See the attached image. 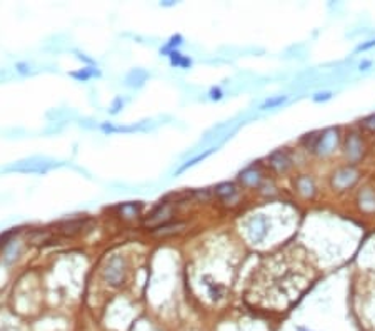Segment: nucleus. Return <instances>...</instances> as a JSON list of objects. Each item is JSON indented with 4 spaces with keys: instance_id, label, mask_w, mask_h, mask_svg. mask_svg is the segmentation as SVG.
<instances>
[{
    "instance_id": "f257e3e1",
    "label": "nucleus",
    "mask_w": 375,
    "mask_h": 331,
    "mask_svg": "<svg viewBox=\"0 0 375 331\" xmlns=\"http://www.w3.org/2000/svg\"><path fill=\"white\" fill-rule=\"evenodd\" d=\"M59 166L53 159H48V158H40V156H34V158H27V159H22V161H17L14 162L12 166L5 167L4 171L7 172H30V174H42V172H47L48 169H52V167Z\"/></svg>"
},
{
    "instance_id": "f03ea898",
    "label": "nucleus",
    "mask_w": 375,
    "mask_h": 331,
    "mask_svg": "<svg viewBox=\"0 0 375 331\" xmlns=\"http://www.w3.org/2000/svg\"><path fill=\"white\" fill-rule=\"evenodd\" d=\"M337 141H338L337 131L335 129H329V131H325L324 134H320V136L315 137V142H313L312 149L319 150L320 154H327L337 146Z\"/></svg>"
},
{
    "instance_id": "7ed1b4c3",
    "label": "nucleus",
    "mask_w": 375,
    "mask_h": 331,
    "mask_svg": "<svg viewBox=\"0 0 375 331\" xmlns=\"http://www.w3.org/2000/svg\"><path fill=\"white\" fill-rule=\"evenodd\" d=\"M247 230H249V236L253 243H260V241L265 239V236H267V233H269V222L265 218H262V216H255V218L250 219Z\"/></svg>"
},
{
    "instance_id": "20e7f679",
    "label": "nucleus",
    "mask_w": 375,
    "mask_h": 331,
    "mask_svg": "<svg viewBox=\"0 0 375 331\" xmlns=\"http://www.w3.org/2000/svg\"><path fill=\"white\" fill-rule=\"evenodd\" d=\"M124 260L112 258L105 268V279L112 285H120L124 281Z\"/></svg>"
},
{
    "instance_id": "39448f33",
    "label": "nucleus",
    "mask_w": 375,
    "mask_h": 331,
    "mask_svg": "<svg viewBox=\"0 0 375 331\" xmlns=\"http://www.w3.org/2000/svg\"><path fill=\"white\" fill-rule=\"evenodd\" d=\"M355 179H357V172L354 169H350V167H345V169H340L335 174L334 179H332V184H334L335 188L343 189L352 184Z\"/></svg>"
},
{
    "instance_id": "423d86ee",
    "label": "nucleus",
    "mask_w": 375,
    "mask_h": 331,
    "mask_svg": "<svg viewBox=\"0 0 375 331\" xmlns=\"http://www.w3.org/2000/svg\"><path fill=\"white\" fill-rule=\"evenodd\" d=\"M269 161H270V166L275 167L277 171H287L290 164H292V161H290L285 150H275V152H272Z\"/></svg>"
},
{
    "instance_id": "0eeeda50",
    "label": "nucleus",
    "mask_w": 375,
    "mask_h": 331,
    "mask_svg": "<svg viewBox=\"0 0 375 331\" xmlns=\"http://www.w3.org/2000/svg\"><path fill=\"white\" fill-rule=\"evenodd\" d=\"M147 77H149V74L145 70L134 69L132 72H129V75H127V79H125V84L130 87H140L142 84L147 81Z\"/></svg>"
},
{
    "instance_id": "6e6552de",
    "label": "nucleus",
    "mask_w": 375,
    "mask_h": 331,
    "mask_svg": "<svg viewBox=\"0 0 375 331\" xmlns=\"http://www.w3.org/2000/svg\"><path fill=\"white\" fill-rule=\"evenodd\" d=\"M214 150H217V146H212V147H209L207 150H204V152H200V154H197L195 158H192L190 161H187L184 166H180L179 169H177V174H180V172H184V171H187L189 169V167H192V166H195L197 162H200V161H204L205 158H209V156L214 152Z\"/></svg>"
},
{
    "instance_id": "1a4fd4ad",
    "label": "nucleus",
    "mask_w": 375,
    "mask_h": 331,
    "mask_svg": "<svg viewBox=\"0 0 375 331\" xmlns=\"http://www.w3.org/2000/svg\"><path fill=\"white\" fill-rule=\"evenodd\" d=\"M347 154L354 159H357L362 154V142L355 134H352L347 139Z\"/></svg>"
},
{
    "instance_id": "9d476101",
    "label": "nucleus",
    "mask_w": 375,
    "mask_h": 331,
    "mask_svg": "<svg viewBox=\"0 0 375 331\" xmlns=\"http://www.w3.org/2000/svg\"><path fill=\"white\" fill-rule=\"evenodd\" d=\"M168 57H170V62L174 67H182V69H189L192 65V60L189 57H184L182 54H180L179 50L175 52H170L168 54Z\"/></svg>"
},
{
    "instance_id": "9b49d317",
    "label": "nucleus",
    "mask_w": 375,
    "mask_h": 331,
    "mask_svg": "<svg viewBox=\"0 0 375 331\" xmlns=\"http://www.w3.org/2000/svg\"><path fill=\"white\" fill-rule=\"evenodd\" d=\"M168 216H170V208H168L167 204H164V206H160L157 211H154V214L150 216V221H147V224H157V222L168 219Z\"/></svg>"
},
{
    "instance_id": "f8f14e48",
    "label": "nucleus",
    "mask_w": 375,
    "mask_h": 331,
    "mask_svg": "<svg viewBox=\"0 0 375 331\" xmlns=\"http://www.w3.org/2000/svg\"><path fill=\"white\" fill-rule=\"evenodd\" d=\"M297 188H299V191L304 196H312L313 194V189H315V186H313V181L310 177L304 176V177H300L297 181Z\"/></svg>"
},
{
    "instance_id": "ddd939ff",
    "label": "nucleus",
    "mask_w": 375,
    "mask_h": 331,
    "mask_svg": "<svg viewBox=\"0 0 375 331\" xmlns=\"http://www.w3.org/2000/svg\"><path fill=\"white\" fill-rule=\"evenodd\" d=\"M240 181L249 186H253L260 181V172L257 169H252V167L250 169H245L244 172H240Z\"/></svg>"
},
{
    "instance_id": "4468645a",
    "label": "nucleus",
    "mask_w": 375,
    "mask_h": 331,
    "mask_svg": "<svg viewBox=\"0 0 375 331\" xmlns=\"http://www.w3.org/2000/svg\"><path fill=\"white\" fill-rule=\"evenodd\" d=\"M215 194L223 197V199H228V197H232L235 194V186L230 184V183H223V184H219L215 188Z\"/></svg>"
},
{
    "instance_id": "2eb2a0df",
    "label": "nucleus",
    "mask_w": 375,
    "mask_h": 331,
    "mask_svg": "<svg viewBox=\"0 0 375 331\" xmlns=\"http://www.w3.org/2000/svg\"><path fill=\"white\" fill-rule=\"evenodd\" d=\"M83 219H72V221H67V222H62V224H60V227H62V231L64 233H74V231H78V230H82V226H83Z\"/></svg>"
},
{
    "instance_id": "dca6fc26",
    "label": "nucleus",
    "mask_w": 375,
    "mask_h": 331,
    "mask_svg": "<svg viewBox=\"0 0 375 331\" xmlns=\"http://www.w3.org/2000/svg\"><path fill=\"white\" fill-rule=\"evenodd\" d=\"M285 100H287V95H279V97H272V99H267V100L264 102L262 106H260V109H274V107H279V106H282Z\"/></svg>"
},
{
    "instance_id": "f3484780",
    "label": "nucleus",
    "mask_w": 375,
    "mask_h": 331,
    "mask_svg": "<svg viewBox=\"0 0 375 331\" xmlns=\"http://www.w3.org/2000/svg\"><path fill=\"white\" fill-rule=\"evenodd\" d=\"M180 45H182V37H180V35H174V37L168 40V44L164 47V49H162V52H164V54L175 52V50H177V47H180Z\"/></svg>"
},
{
    "instance_id": "a211bd4d",
    "label": "nucleus",
    "mask_w": 375,
    "mask_h": 331,
    "mask_svg": "<svg viewBox=\"0 0 375 331\" xmlns=\"http://www.w3.org/2000/svg\"><path fill=\"white\" fill-rule=\"evenodd\" d=\"M209 288V294L212 299H219L223 296V288L220 285H217V283H205Z\"/></svg>"
},
{
    "instance_id": "6ab92c4d",
    "label": "nucleus",
    "mask_w": 375,
    "mask_h": 331,
    "mask_svg": "<svg viewBox=\"0 0 375 331\" xmlns=\"http://www.w3.org/2000/svg\"><path fill=\"white\" fill-rule=\"evenodd\" d=\"M72 75H74L75 79H78V81H87L89 77L99 75V70H95V69H82L80 72H74Z\"/></svg>"
},
{
    "instance_id": "aec40b11",
    "label": "nucleus",
    "mask_w": 375,
    "mask_h": 331,
    "mask_svg": "<svg viewBox=\"0 0 375 331\" xmlns=\"http://www.w3.org/2000/svg\"><path fill=\"white\" fill-rule=\"evenodd\" d=\"M140 204H125V206H120V213L127 214V216H135L138 211H140Z\"/></svg>"
},
{
    "instance_id": "412c9836",
    "label": "nucleus",
    "mask_w": 375,
    "mask_h": 331,
    "mask_svg": "<svg viewBox=\"0 0 375 331\" xmlns=\"http://www.w3.org/2000/svg\"><path fill=\"white\" fill-rule=\"evenodd\" d=\"M373 47H375V39H370V40H367L365 44H360L359 47H357L355 52H365V50L373 49Z\"/></svg>"
},
{
    "instance_id": "4be33fe9",
    "label": "nucleus",
    "mask_w": 375,
    "mask_h": 331,
    "mask_svg": "<svg viewBox=\"0 0 375 331\" xmlns=\"http://www.w3.org/2000/svg\"><path fill=\"white\" fill-rule=\"evenodd\" d=\"M315 102H325V100H330L332 99V92H317L313 94L312 97Z\"/></svg>"
},
{
    "instance_id": "5701e85b",
    "label": "nucleus",
    "mask_w": 375,
    "mask_h": 331,
    "mask_svg": "<svg viewBox=\"0 0 375 331\" xmlns=\"http://www.w3.org/2000/svg\"><path fill=\"white\" fill-rule=\"evenodd\" d=\"M209 95H210L212 100H220L223 97V92H222L220 87H214V89H210V94Z\"/></svg>"
},
{
    "instance_id": "b1692460",
    "label": "nucleus",
    "mask_w": 375,
    "mask_h": 331,
    "mask_svg": "<svg viewBox=\"0 0 375 331\" xmlns=\"http://www.w3.org/2000/svg\"><path fill=\"white\" fill-rule=\"evenodd\" d=\"M364 125H365L367 129L375 131V114H373V116H370V117L364 119Z\"/></svg>"
},
{
    "instance_id": "393cba45",
    "label": "nucleus",
    "mask_w": 375,
    "mask_h": 331,
    "mask_svg": "<svg viewBox=\"0 0 375 331\" xmlns=\"http://www.w3.org/2000/svg\"><path fill=\"white\" fill-rule=\"evenodd\" d=\"M120 106H124V102H122V99H116V102H113V106H112V114H117L119 112V109H120Z\"/></svg>"
},
{
    "instance_id": "a878e982",
    "label": "nucleus",
    "mask_w": 375,
    "mask_h": 331,
    "mask_svg": "<svg viewBox=\"0 0 375 331\" xmlns=\"http://www.w3.org/2000/svg\"><path fill=\"white\" fill-rule=\"evenodd\" d=\"M372 60H364V62H360V65H359V69L360 70H367L368 67H372Z\"/></svg>"
},
{
    "instance_id": "bb28decb",
    "label": "nucleus",
    "mask_w": 375,
    "mask_h": 331,
    "mask_svg": "<svg viewBox=\"0 0 375 331\" xmlns=\"http://www.w3.org/2000/svg\"><path fill=\"white\" fill-rule=\"evenodd\" d=\"M12 234H14V231H9V233H5V234H0V244H4L5 241H7Z\"/></svg>"
},
{
    "instance_id": "cd10ccee",
    "label": "nucleus",
    "mask_w": 375,
    "mask_h": 331,
    "mask_svg": "<svg viewBox=\"0 0 375 331\" xmlns=\"http://www.w3.org/2000/svg\"><path fill=\"white\" fill-rule=\"evenodd\" d=\"M297 331H308V329H305V328H299Z\"/></svg>"
}]
</instances>
